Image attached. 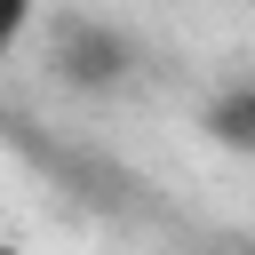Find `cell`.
Listing matches in <instances>:
<instances>
[{"mask_svg":"<svg viewBox=\"0 0 255 255\" xmlns=\"http://www.w3.org/2000/svg\"><path fill=\"white\" fill-rule=\"evenodd\" d=\"M56 64H64L72 80H120L128 40H112L104 24H64V32H56Z\"/></svg>","mask_w":255,"mask_h":255,"instance_id":"6da1fadb","label":"cell"},{"mask_svg":"<svg viewBox=\"0 0 255 255\" xmlns=\"http://www.w3.org/2000/svg\"><path fill=\"white\" fill-rule=\"evenodd\" d=\"M207 135L231 143V151H255V80H239V88H223L207 104Z\"/></svg>","mask_w":255,"mask_h":255,"instance_id":"7a4b0ae2","label":"cell"},{"mask_svg":"<svg viewBox=\"0 0 255 255\" xmlns=\"http://www.w3.org/2000/svg\"><path fill=\"white\" fill-rule=\"evenodd\" d=\"M24 32H32V8H24V0H0V56H8Z\"/></svg>","mask_w":255,"mask_h":255,"instance_id":"3957f363","label":"cell"},{"mask_svg":"<svg viewBox=\"0 0 255 255\" xmlns=\"http://www.w3.org/2000/svg\"><path fill=\"white\" fill-rule=\"evenodd\" d=\"M0 255H24V247H16V239H0Z\"/></svg>","mask_w":255,"mask_h":255,"instance_id":"277c9868","label":"cell"}]
</instances>
